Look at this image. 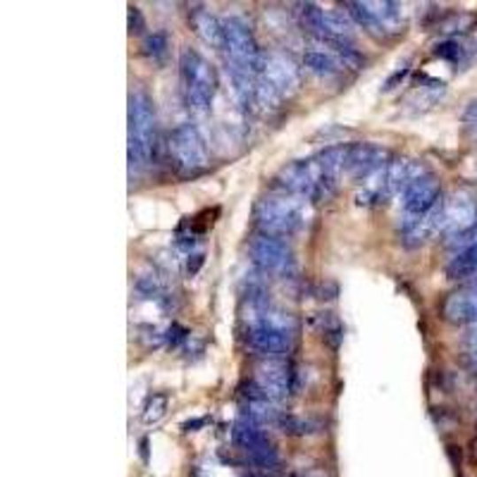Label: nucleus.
Instances as JSON below:
<instances>
[{"instance_id": "aec40b11", "label": "nucleus", "mask_w": 477, "mask_h": 477, "mask_svg": "<svg viewBox=\"0 0 477 477\" xmlns=\"http://www.w3.org/2000/svg\"><path fill=\"white\" fill-rule=\"evenodd\" d=\"M437 55H442V58H446V60H454V63H458L463 58V48L458 41H444L442 46H437V50H435Z\"/></svg>"}, {"instance_id": "f257e3e1", "label": "nucleus", "mask_w": 477, "mask_h": 477, "mask_svg": "<svg viewBox=\"0 0 477 477\" xmlns=\"http://www.w3.org/2000/svg\"><path fill=\"white\" fill-rule=\"evenodd\" d=\"M158 143L156 105L143 88L129 94V177L139 174L153 163Z\"/></svg>"}, {"instance_id": "20e7f679", "label": "nucleus", "mask_w": 477, "mask_h": 477, "mask_svg": "<svg viewBox=\"0 0 477 477\" xmlns=\"http://www.w3.org/2000/svg\"><path fill=\"white\" fill-rule=\"evenodd\" d=\"M167 153H170V163L181 177H198L211 165L204 136L194 125L174 127L167 136Z\"/></svg>"}, {"instance_id": "412c9836", "label": "nucleus", "mask_w": 477, "mask_h": 477, "mask_svg": "<svg viewBox=\"0 0 477 477\" xmlns=\"http://www.w3.org/2000/svg\"><path fill=\"white\" fill-rule=\"evenodd\" d=\"M143 15L139 8H129V34H142L143 32Z\"/></svg>"}, {"instance_id": "1a4fd4ad", "label": "nucleus", "mask_w": 477, "mask_h": 477, "mask_svg": "<svg viewBox=\"0 0 477 477\" xmlns=\"http://www.w3.org/2000/svg\"><path fill=\"white\" fill-rule=\"evenodd\" d=\"M260 79L280 98H284V96L296 94L298 87H301V70H298V65L294 63L291 55L282 53V50H265Z\"/></svg>"}, {"instance_id": "6ab92c4d", "label": "nucleus", "mask_w": 477, "mask_h": 477, "mask_svg": "<svg viewBox=\"0 0 477 477\" xmlns=\"http://www.w3.org/2000/svg\"><path fill=\"white\" fill-rule=\"evenodd\" d=\"M143 53L149 55L156 65H163L170 53V41L165 32H153L143 39Z\"/></svg>"}, {"instance_id": "9b49d317", "label": "nucleus", "mask_w": 477, "mask_h": 477, "mask_svg": "<svg viewBox=\"0 0 477 477\" xmlns=\"http://www.w3.org/2000/svg\"><path fill=\"white\" fill-rule=\"evenodd\" d=\"M389 150L380 149L375 143H349V160H346V173L351 174L358 184H365L380 174L389 165Z\"/></svg>"}, {"instance_id": "6e6552de", "label": "nucleus", "mask_w": 477, "mask_h": 477, "mask_svg": "<svg viewBox=\"0 0 477 477\" xmlns=\"http://www.w3.org/2000/svg\"><path fill=\"white\" fill-rule=\"evenodd\" d=\"M401 208H404V225L418 222L425 215H430L442 204V188L435 174L423 173L418 180L411 181V187L401 196Z\"/></svg>"}, {"instance_id": "4be33fe9", "label": "nucleus", "mask_w": 477, "mask_h": 477, "mask_svg": "<svg viewBox=\"0 0 477 477\" xmlns=\"http://www.w3.org/2000/svg\"><path fill=\"white\" fill-rule=\"evenodd\" d=\"M463 342H465V346L470 349V353H475V356H477V322H475V325H470V327L465 329V336H463Z\"/></svg>"}, {"instance_id": "39448f33", "label": "nucleus", "mask_w": 477, "mask_h": 477, "mask_svg": "<svg viewBox=\"0 0 477 477\" xmlns=\"http://www.w3.org/2000/svg\"><path fill=\"white\" fill-rule=\"evenodd\" d=\"M222 24H225V50L229 55L227 65L260 77L265 50H260L249 24L243 22L242 17H227V19H222Z\"/></svg>"}, {"instance_id": "9d476101", "label": "nucleus", "mask_w": 477, "mask_h": 477, "mask_svg": "<svg viewBox=\"0 0 477 477\" xmlns=\"http://www.w3.org/2000/svg\"><path fill=\"white\" fill-rule=\"evenodd\" d=\"M477 229V204L463 191H456L449 201H442V227L446 242L465 236Z\"/></svg>"}, {"instance_id": "0eeeda50", "label": "nucleus", "mask_w": 477, "mask_h": 477, "mask_svg": "<svg viewBox=\"0 0 477 477\" xmlns=\"http://www.w3.org/2000/svg\"><path fill=\"white\" fill-rule=\"evenodd\" d=\"M249 256L263 274H289L294 270V250L284 239L270 235L250 236Z\"/></svg>"}, {"instance_id": "7ed1b4c3", "label": "nucleus", "mask_w": 477, "mask_h": 477, "mask_svg": "<svg viewBox=\"0 0 477 477\" xmlns=\"http://www.w3.org/2000/svg\"><path fill=\"white\" fill-rule=\"evenodd\" d=\"M180 81L184 101L196 112H208L218 94V72L196 48H184L180 55Z\"/></svg>"}, {"instance_id": "5701e85b", "label": "nucleus", "mask_w": 477, "mask_h": 477, "mask_svg": "<svg viewBox=\"0 0 477 477\" xmlns=\"http://www.w3.org/2000/svg\"><path fill=\"white\" fill-rule=\"evenodd\" d=\"M406 67H404V70H399V72H396V74H394V77H391L389 79V81H387V88H394V84H396V81H401V79H404V77H406Z\"/></svg>"}, {"instance_id": "ddd939ff", "label": "nucleus", "mask_w": 477, "mask_h": 477, "mask_svg": "<svg viewBox=\"0 0 477 477\" xmlns=\"http://www.w3.org/2000/svg\"><path fill=\"white\" fill-rule=\"evenodd\" d=\"M423 174V167H418V163L408 160V158H391L387 170H384V181H382V198H391V196L401 194L411 187V181L418 180Z\"/></svg>"}, {"instance_id": "f8f14e48", "label": "nucleus", "mask_w": 477, "mask_h": 477, "mask_svg": "<svg viewBox=\"0 0 477 477\" xmlns=\"http://www.w3.org/2000/svg\"><path fill=\"white\" fill-rule=\"evenodd\" d=\"M444 320L454 325H475L477 322V280L451 291L442 304Z\"/></svg>"}, {"instance_id": "4468645a", "label": "nucleus", "mask_w": 477, "mask_h": 477, "mask_svg": "<svg viewBox=\"0 0 477 477\" xmlns=\"http://www.w3.org/2000/svg\"><path fill=\"white\" fill-rule=\"evenodd\" d=\"M304 65L305 70L313 72L315 77L320 79H336L344 74V60L339 58V55L327 46V43H322L318 41L315 46H311L304 53Z\"/></svg>"}, {"instance_id": "2eb2a0df", "label": "nucleus", "mask_w": 477, "mask_h": 477, "mask_svg": "<svg viewBox=\"0 0 477 477\" xmlns=\"http://www.w3.org/2000/svg\"><path fill=\"white\" fill-rule=\"evenodd\" d=\"M191 24H194L196 34L208 43V46L218 48V50H225V24L222 19L208 12L205 8H194L191 15H188Z\"/></svg>"}, {"instance_id": "f3484780", "label": "nucleus", "mask_w": 477, "mask_h": 477, "mask_svg": "<svg viewBox=\"0 0 477 477\" xmlns=\"http://www.w3.org/2000/svg\"><path fill=\"white\" fill-rule=\"evenodd\" d=\"M477 274V242L465 246V249L456 250L454 258L446 263V277L449 280H470Z\"/></svg>"}, {"instance_id": "423d86ee", "label": "nucleus", "mask_w": 477, "mask_h": 477, "mask_svg": "<svg viewBox=\"0 0 477 477\" xmlns=\"http://www.w3.org/2000/svg\"><path fill=\"white\" fill-rule=\"evenodd\" d=\"M253 387L273 404H282L296 389V373L284 358H260L253 365Z\"/></svg>"}, {"instance_id": "a211bd4d", "label": "nucleus", "mask_w": 477, "mask_h": 477, "mask_svg": "<svg viewBox=\"0 0 477 477\" xmlns=\"http://www.w3.org/2000/svg\"><path fill=\"white\" fill-rule=\"evenodd\" d=\"M167 408H170V394H165V391H153L146 401V406H143V423H158V420H163L165 413H167Z\"/></svg>"}, {"instance_id": "dca6fc26", "label": "nucleus", "mask_w": 477, "mask_h": 477, "mask_svg": "<svg viewBox=\"0 0 477 477\" xmlns=\"http://www.w3.org/2000/svg\"><path fill=\"white\" fill-rule=\"evenodd\" d=\"M232 439H235L236 449L246 454V451H256V449H265V446H274L273 439L267 437V432L258 425L249 423V420H239L232 427Z\"/></svg>"}, {"instance_id": "b1692460", "label": "nucleus", "mask_w": 477, "mask_h": 477, "mask_svg": "<svg viewBox=\"0 0 477 477\" xmlns=\"http://www.w3.org/2000/svg\"><path fill=\"white\" fill-rule=\"evenodd\" d=\"M298 477H327V473H325V470H308V473H304V475Z\"/></svg>"}, {"instance_id": "f03ea898", "label": "nucleus", "mask_w": 477, "mask_h": 477, "mask_svg": "<svg viewBox=\"0 0 477 477\" xmlns=\"http://www.w3.org/2000/svg\"><path fill=\"white\" fill-rule=\"evenodd\" d=\"M305 218L308 215H305L304 198L284 194V191L263 196L253 208V219L260 235L277 236V239L296 235L305 225Z\"/></svg>"}]
</instances>
